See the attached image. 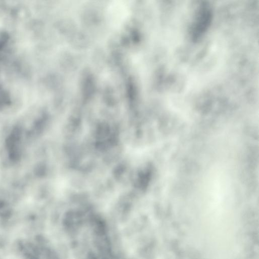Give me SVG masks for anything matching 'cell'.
<instances>
[{
	"label": "cell",
	"mask_w": 259,
	"mask_h": 259,
	"mask_svg": "<svg viewBox=\"0 0 259 259\" xmlns=\"http://www.w3.org/2000/svg\"><path fill=\"white\" fill-rule=\"evenodd\" d=\"M213 17L212 9L206 0L198 4L193 20L189 28V34L194 41L200 39L209 28Z\"/></svg>",
	"instance_id": "obj_1"
},
{
	"label": "cell",
	"mask_w": 259,
	"mask_h": 259,
	"mask_svg": "<svg viewBox=\"0 0 259 259\" xmlns=\"http://www.w3.org/2000/svg\"><path fill=\"white\" fill-rule=\"evenodd\" d=\"M104 20L102 8L91 3L83 8L80 13V21L87 29L97 28Z\"/></svg>",
	"instance_id": "obj_2"
},
{
	"label": "cell",
	"mask_w": 259,
	"mask_h": 259,
	"mask_svg": "<svg viewBox=\"0 0 259 259\" xmlns=\"http://www.w3.org/2000/svg\"><path fill=\"white\" fill-rule=\"evenodd\" d=\"M57 27L59 33L67 38L78 29L75 22L69 18L61 19Z\"/></svg>",
	"instance_id": "obj_3"
},
{
	"label": "cell",
	"mask_w": 259,
	"mask_h": 259,
	"mask_svg": "<svg viewBox=\"0 0 259 259\" xmlns=\"http://www.w3.org/2000/svg\"><path fill=\"white\" fill-rule=\"evenodd\" d=\"M109 0H91V4L101 8L108 3Z\"/></svg>",
	"instance_id": "obj_4"
}]
</instances>
